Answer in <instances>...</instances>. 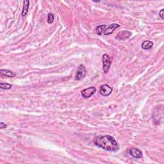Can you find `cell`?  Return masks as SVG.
<instances>
[{
    "mask_svg": "<svg viewBox=\"0 0 164 164\" xmlns=\"http://www.w3.org/2000/svg\"><path fill=\"white\" fill-rule=\"evenodd\" d=\"M95 145L104 150L115 152L119 150V145L115 139L110 135H99L94 139Z\"/></svg>",
    "mask_w": 164,
    "mask_h": 164,
    "instance_id": "obj_1",
    "label": "cell"
},
{
    "mask_svg": "<svg viewBox=\"0 0 164 164\" xmlns=\"http://www.w3.org/2000/svg\"><path fill=\"white\" fill-rule=\"evenodd\" d=\"M102 61H103V69L105 73H107L108 72L109 69L110 68L111 65V60L110 57L107 54H104L102 57Z\"/></svg>",
    "mask_w": 164,
    "mask_h": 164,
    "instance_id": "obj_2",
    "label": "cell"
},
{
    "mask_svg": "<svg viewBox=\"0 0 164 164\" xmlns=\"http://www.w3.org/2000/svg\"><path fill=\"white\" fill-rule=\"evenodd\" d=\"M87 74V70L84 65H80L77 69L76 73L75 79L76 80H81L85 77Z\"/></svg>",
    "mask_w": 164,
    "mask_h": 164,
    "instance_id": "obj_3",
    "label": "cell"
},
{
    "mask_svg": "<svg viewBox=\"0 0 164 164\" xmlns=\"http://www.w3.org/2000/svg\"><path fill=\"white\" fill-rule=\"evenodd\" d=\"M96 92V88L94 87H90L87 89H85L81 91V95L84 98H90Z\"/></svg>",
    "mask_w": 164,
    "mask_h": 164,
    "instance_id": "obj_4",
    "label": "cell"
},
{
    "mask_svg": "<svg viewBox=\"0 0 164 164\" xmlns=\"http://www.w3.org/2000/svg\"><path fill=\"white\" fill-rule=\"evenodd\" d=\"M112 90H113V88L107 84H104L100 87L99 93L101 96L105 97L110 95L112 92Z\"/></svg>",
    "mask_w": 164,
    "mask_h": 164,
    "instance_id": "obj_5",
    "label": "cell"
},
{
    "mask_svg": "<svg viewBox=\"0 0 164 164\" xmlns=\"http://www.w3.org/2000/svg\"><path fill=\"white\" fill-rule=\"evenodd\" d=\"M130 155L136 158H141L142 157V153L141 150L137 148H131L128 151Z\"/></svg>",
    "mask_w": 164,
    "mask_h": 164,
    "instance_id": "obj_6",
    "label": "cell"
},
{
    "mask_svg": "<svg viewBox=\"0 0 164 164\" xmlns=\"http://www.w3.org/2000/svg\"><path fill=\"white\" fill-rule=\"evenodd\" d=\"M119 26L120 25H117V24H111V25L108 26L107 28H106V29L105 30L104 32H103L104 33V35H109L112 34V33L115 31V30L117 28H119Z\"/></svg>",
    "mask_w": 164,
    "mask_h": 164,
    "instance_id": "obj_7",
    "label": "cell"
},
{
    "mask_svg": "<svg viewBox=\"0 0 164 164\" xmlns=\"http://www.w3.org/2000/svg\"><path fill=\"white\" fill-rule=\"evenodd\" d=\"M131 35V32L127 31V30H124V31H122L118 33L117 35L116 39H118V40H125V39L129 38Z\"/></svg>",
    "mask_w": 164,
    "mask_h": 164,
    "instance_id": "obj_8",
    "label": "cell"
},
{
    "mask_svg": "<svg viewBox=\"0 0 164 164\" xmlns=\"http://www.w3.org/2000/svg\"><path fill=\"white\" fill-rule=\"evenodd\" d=\"M0 74L1 76H5L8 78H14L16 76V73L14 72L7 69H1L0 70Z\"/></svg>",
    "mask_w": 164,
    "mask_h": 164,
    "instance_id": "obj_9",
    "label": "cell"
},
{
    "mask_svg": "<svg viewBox=\"0 0 164 164\" xmlns=\"http://www.w3.org/2000/svg\"><path fill=\"white\" fill-rule=\"evenodd\" d=\"M30 1H23V8L22 11V16L25 17L28 14V9H29Z\"/></svg>",
    "mask_w": 164,
    "mask_h": 164,
    "instance_id": "obj_10",
    "label": "cell"
},
{
    "mask_svg": "<svg viewBox=\"0 0 164 164\" xmlns=\"http://www.w3.org/2000/svg\"><path fill=\"white\" fill-rule=\"evenodd\" d=\"M142 48L144 50H149L153 46V42L150 41H145L142 43Z\"/></svg>",
    "mask_w": 164,
    "mask_h": 164,
    "instance_id": "obj_11",
    "label": "cell"
},
{
    "mask_svg": "<svg viewBox=\"0 0 164 164\" xmlns=\"http://www.w3.org/2000/svg\"><path fill=\"white\" fill-rule=\"evenodd\" d=\"M106 28H107V25H100V26H98V27H96V33L98 35H101L103 32H104Z\"/></svg>",
    "mask_w": 164,
    "mask_h": 164,
    "instance_id": "obj_12",
    "label": "cell"
},
{
    "mask_svg": "<svg viewBox=\"0 0 164 164\" xmlns=\"http://www.w3.org/2000/svg\"><path fill=\"white\" fill-rule=\"evenodd\" d=\"M12 87L11 84L9 83H0V88L1 89H4V90H8L10 89Z\"/></svg>",
    "mask_w": 164,
    "mask_h": 164,
    "instance_id": "obj_13",
    "label": "cell"
},
{
    "mask_svg": "<svg viewBox=\"0 0 164 164\" xmlns=\"http://www.w3.org/2000/svg\"><path fill=\"white\" fill-rule=\"evenodd\" d=\"M54 16L53 14L49 13L48 14V23L49 24H51L54 21Z\"/></svg>",
    "mask_w": 164,
    "mask_h": 164,
    "instance_id": "obj_14",
    "label": "cell"
},
{
    "mask_svg": "<svg viewBox=\"0 0 164 164\" xmlns=\"http://www.w3.org/2000/svg\"><path fill=\"white\" fill-rule=\"evenodd\" d=\"M7 125L6 124H5L4 123H0V128L1 129H4V128H7Z\"/></svg>",
    "mask_w": 164,
    "mask_h": 164,
    "instance_id": "obj_15",
    "label": "cell"
},
{
    "mask_svg": "<svg viewBox=\"0 0 164 164\" xmlns=\"http://www.w3.org/2000/svg\"><path fill=\"white\" fill-rule=\"evenodd\" d=\"M163 12H164V10L163 9H162V10H160V12H159V15H160V17L162 18V19H163Z\"/></svg>",
    "mask_w": 164,
    "mask_h": 164,
    "instance_id": "obj_16",
    "label": "cell"
}]
</instances>
